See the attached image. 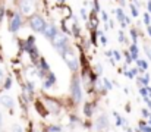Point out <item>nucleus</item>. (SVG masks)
<instances>
[{
    "label": "nucleus",
    "instance_id": "3",
    "mask_svg": "<svg viewBox=\"0 0 151 132\" xmlns=\"http://www.w3.org/2000/svg\"><path fill=\"white\" fill-rule=\"evenodd\" d=\"M70 94H72V98H73L75 103H81V100H82V88H81L79 76L76 74L72 76V81H70Z\"/></svg>",
    "mask_w": 151,
    "mask_h": 132
},
{
    "label": "nucleus",
    "instance_id": "23",
    "mask_svg": "<svg viewBox=\"0 0 151 132\" xmlns=\"http://www.w3.org/2000/svg\"><path fill=\"white\" fill-rule=\"evenodd\" d=\"M10 85H12V79H10V78H7V79H6V82H4V88H6V89H9Z\"/></svg>",
    "mask_w": 151,
    "mask_h": 132
},
{
    "label": "nucleus",
    "instance_id": "37",
    "mask_svg": "<svg viewBox=\"0 0 151 132\" xmlns=\"http://www.w3.org/2000/svg\"><path fill=\"white\" fill-rule=\"evenodd\" d=\"M128 132H132V129H128Z\"/></svg>",
    "mask_w": 151,
    "mask_h": 132
},
{
    "label": "nucleus",
    "instance_id": "20",
    "mask_svg": "<svg viewBox=\"0 0 151 132\" xmlns=\"http://www.w3.org/2000/svg\"><path fill=\"white\" fill-rule=\"evenodd\" d=\"M113 54H114V62H116V60H120V59H122V54H120V53H119L117 50H114V51H113Z\"/></svg>",
    "mask_w": 151,
    "mask_h": 132
},
{
    "label": "nucleus",
    "instance_id": "29",
    "mask_svg": "<svg viewBox=\"0 0 151 132\" xmlns=\"http://www.w3.org/2000/svg\"><path fill=\"white\" fill-rule=\"evenodd\" d=\"M96 71H97V74L100 75V74H101V71H103V69H101V65H97V68H96Z\"/></svg>",
    "mask_w": 151,
    "mask_h": 132
},
{
    "label": "nucleus",
    "instance_id": "11",
    "mask_svg": "<svg viewBox=\"0 0 151 132\" xmlns=\"http://www.w3.org/2000/svg\"><path fill=\"white\" fill-rule=\"evenodd\" d=\"M54 82H56V76H54V74H53V72H49V75L46 76V81H44V88L53 87Z\"/></svg>",
    "mask_w": 151,
    "mask_h": 132
},
{
    "label": "nucleus",
    "instance_id": "6",
    "mask_svg": "<svg viewBox=\"0 0 151 132\" xmlns=\"http://www.w3.org/2000/svg\"><path fill=\"white\" fill-rule=\"evenodd\" d=\"M19 7H21V12L24 15H29L34 10V0H21Z\"/></svg>",
    "mask_w": 151,
    "mask_h": 132
},
{
    "label": "nucleus",
    "instance_id": "2",
    "mask_svg": "<svg viewBox=\"0 0 151 132\" xmlns=\"http://www.w3.org/2000/svg\"><path fill=\"white\" fill-rule=\"evenodd\" d=\"M50 41H51V45L59 51V54H60L62 51H65L66 48L70 47V45H69V38H68V35H66L65 32H62V31H59Z\"/></svg>",
    "mask_w": 151,
    "mask_h": 132
},
{
    "label": "nucleus",
    "instance_id": "32",
    "mask_svg": "<svg viewBox=\"0 0 151 132\" xmlns=\"http://www.w3.org/2000/svg\"><path fill=\"white\" fill-rule=\"evenodd\" d=\"M148 10H150V13H151V1H148Z\"/></svg>",
    "mask_w": 151,
    "mask_h": 132
},
{
    "label": "nucleus",
    "instance_id": "31",
    "mask_svg": "<svg viewBox=\"0 0 151 132\" xmlns=\"http://www.w3.org/2000/svg\"><path fill=\"white\" fill-rule=\"evenodd\" d=\"M3 76H4V72H3V71H1V69H0V81H1V79H3Z\"/></svg>",
    "mask_w": 151,
    "mask_h": 132
},
{
    "label": "nucleus",
    "instance_id": "15",
    "mask_svg": "<svg viewBox=\"0 0 151 132\" xmlns=\"http://www.w3.org/2000/svg\"><path fill=\"white\" fill-rule=\"evenodd\" d=\"M84 113H85L88 118L93 115V106H91L90 103H85V106H84Z\"/></svg>",
    "mask_w": 151,
    "mask_h": 132
},
{
    "label": "nucleus",
    "instance_id": "10",
    "mask_svg": "<svg viewBox=\"0 0 151 132\" xmlns=\"http://www.w3.org/2000/svg\"><path fill=\"white\" fill-rule=\"evenodd\" d=\"M0 103H1V104H3V107H6V109H12V107L15 106L13 98H12V97H9V95H1Z\"/></svg>",
    "mask_w": 151,
    "mask_h": 132
},
{
    "label": "nucleus",
    "instance_id": "17",
    "mask_svg": "<svg viewBox=\"0 0 151 132\" xmlns=\"http://www.w3.org/2000/svg\"><path fill=\"white\" fill-rule=\"evenodd\" d=\"M131 37L134 38V44H137V38H138V34H137V30H131Z\"/></svg>",
    "mask_w": 151,
    "mask_h": 132
},
{
    "label": "nucleus",
    "instance_id": "28",
    "mask_svg": "<svg viewBox=\"0 0 151 132\" xmlns=\"http://www.w3.org/2000/svg\"><path fill=\"white\" fill-rule=\"evenodd\" d=\"M81 15H82L84 19H87V12H85V9H81Z\"/></svg>",
    "mask_w": 151,
    "mask_h": 132
},
{
    "label": "nucleus",
    "instance_id": "39",
    "mask_svg": "<svg viewBox=\"0 0 151 132\" xmlns=\"http://www.w3.org/2000/svg\"><path fill=\"white\" fill-rule=\"evenodd\" d=\"M148 1H151V0H148Z\"/></svg>",
    "mask_w": 151,
    "mask_h": 132
},
{
    "label": "nucleus",
    "instance_id": "7",
    "mask_svg": "<svg viewBox=\"0 0 151 132\" xmlns=\"http://www.w3.org/2000/svg\"><path fill=\"white\" fill-rule=\"evenodd\" d=\"M22 25V19H21V15L19 13H13L12 19H10V31L12 32H18L19 28Z\"/></svg>",
    "mask_w": 151,
    "mask_h": 132
},
{
    "label": "nucleus",
    "instance_id": "13",
    "mask_svg": "<svg viewBox=\"0 0 151 132\" xmlns=\"http://www.w3.org/2000/svg\"><path fill=\"white\" fill-rule=\"evenodd\" d=\"M129 50H131V56H132V59H134V60H138V45H137V44H132Z\"/></svg>",
    "mask_w": 151,
    "mask_h": 132
},
{
    "label": "nucleus",
    "instance_id": "27",
    "mask_svg": "<svg viewBox=\"0 0 151 132\" xmlns=\"http://www.w3.org/2000/svg\"><path fill=\"white\" fill-rule=\"evenodd\" d=\"M101 44H103V45H106V44H107V38H106L104 35H101Z\"/></svg>",
    "mask_w": 151,
    "mask_h": 132
},
{
    "label": "nucleus",
    "instance_id": "24",
    "mask_svg": "<svg viewBox=\"0 0 151 132\" xmlns=\"http://www.w3.org/2000/svg\"><path fill=\"white\" fill-rule=\"evenodd\" d=\"M150 19H151L150 15H148V13H145V15H144V22H145L148 27H150Z\"/></svg>",
    "mask_w": 151,
    "mask_h": 132
},
{
    "label": "nucleus",
    "instance_id": "5",
    "mask_svg": "<svg viewBox=\"0 0 151 132\" xmlns=\"http://www.w3.org/2000/svg\"><path fill=\"white\" fill-rule=\"evenodd\" d=\"M35 40H34V37H28V40H27V44H25V51L31 56V59L32 60H37L38 59V50H37V47H35V43H34Z\"/></svg>",
    "mask_w": 151,
    "mask_h": 132
},
{
    "label": "nucleus",
    "instance_id": "21",
    "mask_svg": "<svg viewBox=\"0 0 151 132\" xmlns=\"http://www.w3.org/2000/svg\"><path fill=\"white\" fill-rule=\"evenodd\" d=\"M116 118H117V126H123V123H125V119L119 118V115H117V113H116Z\"/></svg>",
    "mask_w": 151,
    "mask_h": 132
},
{
    "label": "nucleus",
    "instance_id": "36",
    "mask_svg": "<svg viewBox=\"0 0 151 132\" xmlns=\"http://www.w3.org/2000/svg\"><path fill=\"white\" fill-rule=\"evenodd\" d=\"M0 125H1V113H0Z\"/></svg>",
    "mask_w": 151,
    "mask_h": 132
},
{
    "label": "nucleus",
    "instance_id": "8",
    "mask_svg": "<svg viewBox=\"0 0 151 132\" xmlns=\"http://www.w3.org/2000/svg\"><path fill=\"white\" fill-rule=\"evenodd\" d=\"M96 128H97V131H103V129L109 128V118H107L106 115H100V116L97 118Z\"/></svg>",
    "mask_w": 151,
    "mask_h": 132
},
{
    "label": "nucleus",
    "instance_id": "25",
    "mask_svg": "<svg viewBox=\"0 0 151 132\" xmlns=\"http://www.w3.org/2000/svg\"><path fill=\"white\" fill-rule=\"evenodd\" d=\"M142 116H144V118H151L150 112H148L147 109H142Z\"/></svg>",
    "mask_w": 151,
    "mask_h": 132
},
{
    "label": "nucleus",
    "instance_id": "16",
    "mask_svg": "<svg viewBox=\"0 0 151 132\" xmlns=\"http://www.w3.org/2000/svg\"><path fill=\"white\" fill-rule=\"evenodd\" d=\"M139 94L145 98V97H148V87H141V89H139Z\"/></svg>",
    "mask_w": 151,
    "mask_h": 132
},
{
    "label": "nucleus",
    "instance_id": "35",
    "mask_svg": "<svg viewBox=\"0 0 151 132\" xmlns=\"http://www.w3.org/2000/svg\"><path fill=\"white\" fill-rule=\"evenodd\" d=\"M148 34H150V37H151V27H148Z\"/></svg>",
    "mask_w": 151,
    "mask_h": 132
},
{
    "label": "nucleus",
    "instance_id": "30",
    "mask_svg": "<svg viewBox=\"0 0 151 132\" xmlns=\"http://www.w3.org/2000/svg\"><path fill=\"white\" fill-rule=\"evenodd\" d=\"M103 21H104V22H107V21H109V19H107V13H106V12H103Z\"/></svg>",
    "mask_w": 151,
    "mask_h": 132
},
{
    "label": "nucleus",
    "instance_id": "18",
    "mask_svg": "<svg viewBox=\"0 0 151 132\" xmlns=\"http://www.w3.org/2000/svg\"><path fill=\"white\" fill-rule=\"evenodd\" d=\"M103 82H104V87H106V89H111V82H110V81H107L106 78H103Z\"/></svg>",
    "mask_w": 151,
    "mask_h": 132
},
{
    "label": "nucleus",
    "instance_id": "14",
    "mask_svg": "<svg viewBox=\"0 0 151 132\" xmlns=\"http://www.w3.org/2000/svg\"><path fill=\"white\" fill-rule=\"evenodd\" d=\"M137 65H138V68H139L141 71H147V68H148V63H147L145 60H142V59H138V60H137Z\"/></svg>",
    "mask_w": 151,
    "mask_h": 132
},
{
    "label": "nucleus",
    "instance_id": "38",
    "mask_svg": "<svg viewBox=\"0 0 151 132\" xmlns=\"http://www.w3.org/2000/svg\"><path fill=\"white\" fill-rule=\"evenodd\" d=\"M150 126H151V118H150Z\"/></svg>",
    "mask_w": 151,
    "mask_h": 132
},
{
    "label": "nucleus",
    "instance_id": "26",
    "mask_svg": "<svg viewBox=\"0 0 151 132\" xmlns=\"http://www.w3.org/2000/svg\"><path fill=\"white\" fill-rule=\"evenodd\" d=\"M59 131H62L60 126H50V132H59Z\"/></svg>",
    "mask_w": 151,
    "mask_h": 132
},
{
    "label": "nucleus",
    "instance_id": "12",
    "mask_svg": "<svg viewBox=\"0 0 151 132\" xmlns=\"http://www.w3.org/2000/svg\"><path fill=\"white\" fill-rule=\"evenodd\" d=\"M116 15H117V21L122 24V27H125V24H126V16L123 15V10H122V9H117V10H116Z\"/></svg>",
    "mask_w": 151,
    "mask_h": 132
},
{
    "label": "nucleus",
    "instance_id": "33",
    "mask_svg": "<svg viewBox=\"0 0 151 132\" xmlns=\"http://www.w3.org/2000/svg\"><path fill=\"white\" fill-rule=\"evenodd\" d=\"M147 53H148V57H150V60H151V48L148 50V51H147Z\"/></svg>",
    "mask_w": 151,
    "mask_h": 132
},
{
    "label": "nucleus",
    "instance_id": "1",
    "mask_svg": "<svg viewBox=\"0 0 151 132\" xmlns=\"http://www.w3.org/2000/svg\"><path fill=\"white\" fill-rule=\"evenodd\" d=\"M60 56L63 57L65 63L69 66L70 71L76 72V71L79 69V59H78V54L75 53V50H73L72 47H69V48H66L65 51H62Z\"/></svg>",
    "mask_w": 151,
    "mask_h": 132
},
{
    "label": "nucleus",
    "instance_id": "22",
    "mask_svg": "<svg viewBox=\"0 0 151 132\" xmlns=\"http://www.w3.org/2000/svg\"><path fill=\"white\" fill-rule=\"evenodd\" d=\"M12 132H24V131H22V128L19 125H13L12 126Z\"/></svg>",
    "mask_w": 151,
    "mask_h": 132
},
{
    "label": "nucleus",
    "instance_id": "4",
    "mask_svg": "<svg viewBox=\"0 0 151 132\" xmlns=\"http://www.w3.org/2000/svg\"><path fill=\"white\" fill-rule=\"evenodd\" d=\"M29 27L34 32H38V34H44L46 28H47V24L46 21L43 19V16L40 15H34L31 19H29Z\"/></svg>",
    "mask_w": 151,
    "mask_h": 132
},
{
    "label": "nucleus",
    "instance_id": "19",
    "mask_svg": "<svg viewBox=\"0 0 151 132\" xmlns=\"http://www.w3.org/2000/svg\"><path fill=\"white\" fill-rule=\"evenodd\" d=\"M131 12H132V15H134V16H138V9H137V6L131 4Z\"/></svg>",
    "mask_w": 151,
    "mask_h": 132
},
{
    "label": "nucleus",
    "instance_id": "9",
    "mask_svg": "<svg viewBox=\"0 0 151 132\" xmlns=\"http://www.w3.org/2000/svg\"><path fill=\"white\" fill-rule=\"evenodd\" d=\"M59 31H57V28H56V25L54 24H47V28H46V31H44V37L47 38V40H51L56 34H57Z\"/></svg>",
    "mask_w": 151,
    "mask_h": 132
},
{
    "label": "nucleus",
    "instance_id": "34",
    "mask_svg": "<svg viewBox=\"0 0 151 132\" xmlns=\"http://www.w3.org/2000/svg\"><path fill=\"white\" fill-rule=\"evenodd\" d=\"M148 95L151 97V87H148Z\"/></svg>",
    "mask_w": 151,
    "mask_h": 132
}]
</instances>
